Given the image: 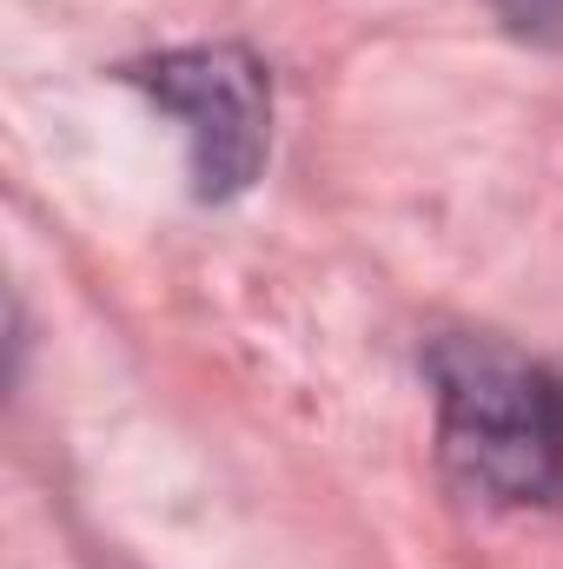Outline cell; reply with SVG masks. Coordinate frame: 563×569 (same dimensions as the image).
Instances as JSON below:
<instances>
[{"label": "cell", "mask_w": 563, "mask_h": 569, "mask_svg": "<svg viewBox=\"0 0 563 569\" xmlns=\"http://www.w3.org/2000/svg\"><path fill=\"white\" fill-rule=\"evenodd\" d=\"M431 385L437 450L457 490L484 503H557L563 378L551 365L491 338H444L431 351Z\"/></svg>", "instance_id": "6da1fadb"}, {"label": "cell", "mask_w": 563, "mask_h": 569, "mask_svg": "<svg viewBox=\"0 0 563 569\" xmlns=\"http://www.w3.org/2000/svg\"><path fill=\"white\" fill-rule=\"evenodd\" d=\"M127 80L186 127L199 199H239L266 172L273 80L246 47H179V53L127 67Z\"/></svg>", "instance_id": "7a4b0ae2"}, {"label": "cell", "mask_w": 563, "mask_h": 569, "mask_svg": "<svg viewBox=\"0 0 563 569\" xmlns=\"http://www.w3.org/2000/svg\"><path fill=\"white\" fill-rule=\"evenodd\" d=\"M497 20L531 40V47H563V0H491Z\"/></svg>", "instance_id": "3957f363"}]
</instances>
